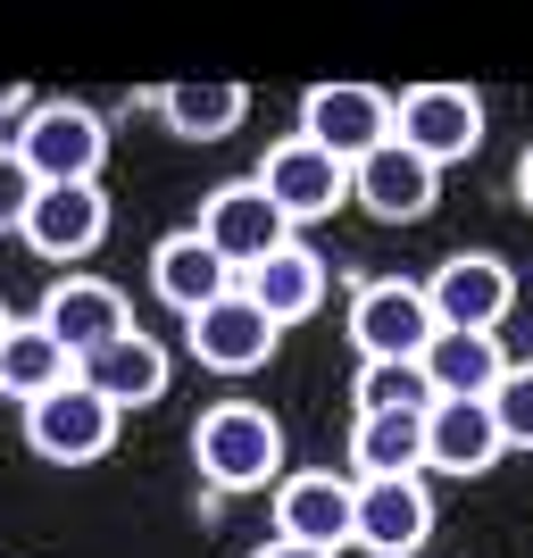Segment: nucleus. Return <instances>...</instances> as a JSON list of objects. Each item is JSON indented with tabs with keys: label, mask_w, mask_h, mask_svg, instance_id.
Instances as JSON below:
<instances>
[{
	"label": "nucleus",
	"mask_w": 533,
	"mask_h": 558,
	"mask_svg": "<svg viewBox=\"0 0 533 558\" xmlns=\"http://www.w3.org/2000/svg\"><path fill=\"white\" fill-rule=\"evenodd\" d=\"M192 466L209 492H276L292 466H283V425L276 409L258 400H217L192 417Z\"/></svg>",
	"instance_id": "nucleus-1"
},
{
	"label": "nucleus",
	"mask_w": 533,
	"mask_h": 558,
	"mask_svg": "<svg viewBox=\"0 0 533 558\" xmlns=\"http://www.w3.org/2000/svg\"><path fill=\"white\" fill-rule=\"evenodd\" d=\"M9 150L34 167V184H100V167H109V117L93 100H34L17 117Z\"/></svg>",
	"instance_id": "nucleus-2"
},
{
	"label": "nucleus",
	"mask_w": 533,
	"mask_h": 558,
	"mask_svg": "<svg viewBox=\"0 0 533 558\" xmlns=\"http://www.w3.org/2000/svg\"><path fill=\"white\" fill-rule=\"evenodd\" d=\"M392 142L425 167H459L484 150V93L475 84H409L392 100Z\"/></svg>",
	"instance_id": "nucleus-3"
},
{
	"label": "nucleus",
	"mask_w": 533,
	"mask_h": 558,
	"mask_svg": "<svg viewBox=\"0 0 533 558\" xmlns=\"http://www.w3.org/2000/svg\"><path fill=\"white\" fill-rule=\"evenodd\" d=\"M117 425H125V417L75 375V384H59L50 400L25 409V450H34L43 466H100L117 450Z\"/></svg>",
	"instance_id": "nucleus-4"
},
{
	"label": "nucleus",
	"mask_w": 533,
	"mask_h": 558,
	"mask_svg": "<svg viewBox=\"0 0 533 558\" xmlns=\"http://www.w3.org/2000/svg\"><path fill=\"white\" fill-rule=\"evenodd\" d=\"M392 100L384 84H308L301 93V142H317L325 159H375L384 142H392Z\"/></svg>",
	"instance_id": "nucleus-5"
},
{
	"label": "nucleus",
	"mask_w": 533,
	"mask_h": 558,
	"mask_svg": "<svg viewBox=\"0 0 533 558\" xmlns=\"http://www.w3.org/2000/svg\"><path fill=\"white\" fill-rule=\"evenodd\" d=\"M425 342H434V301H425V283L367 276L350 292V350H359V367H375V359H425Z\"/></svg>",
	"instance_id": "nucleus-6"
},
{
	"label": "nucleus",
	"mask_w": 533,
	"mask_h": 558,
	"mask_svg": "<svg viewBox=\"0 0 533 558\" xmlns=\"http://www.w3.org/2000/svg\"><path fill=\"white\" fill-rule=\"evenodd\" d=\"M350 534H359V484H350V475H334V466H292L276 484V542L342 558Z\"/></svg>",
	"instance_id": "nucleus-7"
},
{
	"label": "nucleus",
	"mask_w": 533,
	"mask_h": 558,
	"mask_svg": "<svg viewBox=\"0 0 533 558\" xmlns=\"http://www.w3.org/2000/svg\"><path fill=\"white\" fill-rule=\"evenodd\" d=\"M258 192L283 209V226H325V217L350 209V167L325 159L317 142L283 134V142H267V159H258Z\"/></svg>",
	"instance_id": "nucleus-8"
},
{
	"label": "nucleus",
	"mask_w": 533,
	"mask_h": 558,
	"mask_svg": "<svg viewBox=\"0 0 533 558\" xmlns=\"http://www.w3.org/2000/svg\"><path fill=\"white\" fill-rule=\"evenodd\" d=\"M425 301H434V326H459V333H500L517 308V267L492 251H459L425 276Z\"/></svg>",
	"instance_id": "nucleus-9"
},
{
	"label": "nucleus",
	"mask_w": 533,
	"mask_h": 558,
	"mask_svg": "<svg viewBox=\"0 0 533 558\" xmlns=\"http://www.w3.org/2000/svg\"><path fill=\"white\" fill-rule=\"evenodd\" d=\"M201 242H209L217 258H226L233 276H251L258 258H276L283 242H292V226H283V209L258 192V175H242V184H217L209 201H201Z\"/></svg>",
	"instance_id": "nucleus-10"
},
{
	"label": "nucleus",
	"mask_w": 533,
	"mask_h": 558,
	"mask_svg": "<svg viewBox=\"0 0 533 558\" xmlns=\"http://www.w3.org/2000/svg\"><path fill=\"white\" fill-rule=\"evenodd\" d=\"M276 342H283V326L242 292V283H233L226 301H209L201 317H184V350L209 375H258L267 359H276Z\"/></svg>",
	"instance_id": "nucleus-11"
},
{
	"label": "nucleus",
	"mask_w": 533,
	"mask_h": 558,
	"mask_svg": "<svg viewBox=\"0 0 533 558\" xmlns=\"http://www.w3.org/2000/svg\"><path fill=\"white\" fill-rule=\"evenodd\" d=\"M17 233H25V251H34V258L75 267V258H93L100 242H109V192H100V184H43Z\"/></svg>",
	"instance_id": "nucleus-12"
},
{
	"label": "nucleus",
	"mask_w": 533,
	"mask_h": 558,
	"mask_svg": "<svg viewBox=\"0 0 533 558\" xmlns=\"http://www.w3.org/2000/svg\"><path fill=\"white\" fill-rule=\"evenodd\" d=\"M34 317L59 333V350H68L75 367H84L93 350H109L117 333H134V308H125V292H117L109 276H68V283H50Z\"/></svg>",
	"instance_id": "nucleus-13"
},
{
	"label": "nucleus",
	"mask_w": 533,
	"mask_h": 558,
	"mask_svg": "<svg viewBox=\"0 0 533 558\" xmlns=\"http://www.w3.org/2000/svg\"><path fill=\"white\" fill-rule=\"evenodd\" d=\"M425 542H434V492H425V475L359 484V534H350V550H367V558H417Z\"/></svg>",
	"instance_id": "nucleus-14"
},
{
	"label": "nucleus",
	"mask_w": 533,
	"mask_h": 558,
	"mask_svg": "<svg viewBox=\"0 0 533 558\" xmlns=\"http://www.w3.org/2000/svg\"><path fill=\"white\" fill-rule=\"evenodd\" d=\"M350 201H359L375 226H417V217H434V201H441V167H425L417 150L384 142L375 159L350 167Z\"/></svg>",
	"instance_id": "nucleus-15"
},
{
	"label": "nucleus",
	"mask_w": 533,
	"mask_h": 558,
	"mask_svg": "<svg viewBox=\"0 0 533 558\" xmlns=\"http://www.w3.org/2000/svg\"><path fill=\"white\" fill-rule=\"evenodd\" d=\"M509 459L492 400H434L425 409V475H492Z\"/></svg>",
	"instance_id": "nucleus-16"
},
{
	"label": "nucleus",
	"mask_w": 533,
	"mask_h": 558,
	"mask_svg": "<svg viewBox=\"0 0 533 558\" xmlns=\"http://www.w3.org/2000/svg\"><path fill=\"white\" fill-rule=\"evenodd\" d=\"M84 384H93L100 400H109L117 417H125V409H150V400H167V384H175V367H167V342H150V333H117L109 350H93V359H84Z\"/></svg>",
	"instance_id": "nucleus-17"
},
{
	"label": "nucleus",
	"mask_w": 533,
	"mask_h": 558,
	"mask_svg": "<svg viewBox=\"0 0 533 558\" xmlns=\"http://www.w3.org/2000/svg\"><path fill=\"white\" fill-rule=\"evenodd\" d=\"M233 283H242V276H233V267L201 242V233H167L159 251H150V292H159L175 317H201L209 301H226Z\"/></svg>",
	"instance_id": "nucleus-18"
},
{
	"label": "nucleus",
	"mask_w": 533,
	"mask_h": 558,
	"mask_svg": "<svg viewBox=\"0 0 533 558\" xmlns=\"http://www.w3.org/2000/svg\"><path fill=\"white\" fill-rule=\"evenodd\" d=\"M425 384H434V400H492V384L509 375V350H500V333H459V326H434V342H425Z\"/></svg>",
	"instance_id": "nucleus-19"
},
{
	"label": "nucleus",
	"mask_w": 533,
	"mask_h": 558,
	"mask_svg": "<svg viewBox=\"0 0 533 558\" xmlns=\"http://www.w3.org/2000/svg\"><path fill=\"white\" fill-rule=\"evenodd\" d=\"M150 109H159V125L175 142H226L251 117V84H233V75H217V84H159Z\"/></svg>",
	"instance_id": "nucleus-20"
},
{
	"label": "nucleus",
	"mask_w": 533,
	"mask_h": 558,
	"mask_svg": "<svg viewBox=\"0 0 533 558\" xmlns=\"http://www.w3.org/2000/svg\"><path fill=\"white\" fill-rule=\"evenodd\" d=\"M59 384H75V359L59 350V333H50L43 317H17V326L0 333V400L34 409V400H50Z\"/></svg>",
	"instance_id": "nucleus-21"
},
{
	"label": "nucleus",
	"mask_w": 533,
	"mask_h": 558,
	"mask_svg": "<svg viewBox=\"0 0 533 558\" xmlns=\"http://www.w3.org/2000/svg\"><path fill=\"white\" fill-rule=\"evenodd\" d=\"M242 292H251L276 326H301V317H317V308H325V258L292 233L276 258H258L251 276H242Z\"/></svg>",
	"instance_id": "nucleus-22"
},
{
	"label": "nucleus",
	"mask_w": 533,
	"mask_h": 558,
	"mask_svg": "<svg viewBox=\"0 0 533 558\" xmlns=\"http://www.w3.org/2000/svg\"><path fill=\"white\" fill-rule=\"evenodd\" d=\"M350 466H359V484L425 475V417H359L350 425Z\"/></svg>",
	"instance_id": "nucleus-23"
},
{
	"label": "nucleus",
	"mask_w": 533,
	"mask_h": 558,
	"mask_svg": "<svg viewBox=\"0 0 533 558\" xmlns=\"http://www.w3.org/2000/svg\"><path fill=\"white\" fill-rule=\"evenodd\" d=\"M350 409H359V417H425V409H434V384H425L417 359H375V367H359V384H350Z\"/></svg>",
	"instance_id": "nucleus-24"
},
{
	"label": "nucleus",
	"mask_w": 533,
	"mask_h": 558,
	"mask_svg": "<svg viewBox=\"0 0 533 558\" xmlns=\"http://www.w3.org/2000/svg\"><path fill=\"white\" fill-rule=\"evenodd\" d=\"M492 425L509 450H533V367H509L492 384Z\"/></svg>",
	"instance_id": "nucleus-25"
},
{
	"label": "nucleus",
	"mask_w": 533,
	"mask_h": 558,
	"mask_svg": "<svg viewBox=\"0 0 533 558\" xmlns=\"http://www.w3.org/2000/svg\"><path fill=\"white\" fill-rule=\"evenodd\" d=\"M34 167L17 159V150H9V142H0V233H17L25 226V209H34Z\"/></svg>",
	"instance_id": "nucleus-26"
},
{
	"label": "nucleus",
	"mask_w": 533,
	"mask_h": 558,
	"mask_svg": "<svg viewBox=\"0 0 533 558\" xmlns=\"http://www.w3.org/2000/svg\"><path fill=\"white\" fill-rule=\"evenodd\" d=\"M251 558H325V550H301V542H276V534H267V542H258Z\"/></svg>",
	"instance_id": "nucleus-27"
},
{
	"label": "nucleus",
	"mask_w": 533,
	"mask_h": 558,
	"mask_svg": "<svg viewBox=\"0 0 533 558\" xmlns=\"http://www.w3.org/2000/svg\"><path fill=\"white\" fill-rule=\"evenodd\" d=\"M34 109V93H25V84H0V117H25Z\"/></svg>",
	"instance_id": "nucleus-28"
},
{
	"label": "nucleus",
	"mask_w": 533,
	"mask_h": 558,
	"mask_svg": "<svg viewBox=\"0 0 533 558\" xmlns=\"http://www.w3.org/2000/svg\"><path fill=\"white\" fill-rule=\"evenodd\" d=\"M517 201H525V209H533V150H525V159H517Z\"/></svg>",
	"instance_id": "nucleus-29"
},
{
	"label": "nucleus",
	"mask_w": 533,
	"mask_h": 558,
	"mask_svg": "<svg viewBox=\"0 0 533 558\" xmlns=\"http://www.w3.org/2000/svg\"><path fill=\"white\" fill-rule=\"evenodd\" d=\"M9 326H17V317H9V308H0V333H9Z\"/></svg>",
	"instance_id": "nucleus-30"
},
{
	"label": "nucleus",
	"mask_w": 533,
	"mask_h": 558,
	"mask_svg": "<svg viewBox=\"0 0 533 558\" xmlns=\"http://www.w3.org/2000/svg\"><path fill=\"white\" fill-rule=\"evenodd\" d=\"M525 367H533V359H525Z\"/></svg>",
	"instance_id": "nucleus-31"
}]
</instances>
